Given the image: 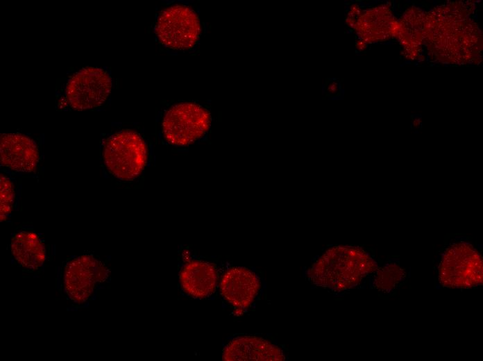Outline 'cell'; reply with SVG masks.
Here are the masks:
<instances>
[{"label": "cell", "instance_id": "cell-1", "mask_svg": "<svg viewBox=\"0 0 483 361\" xmlns=\"http://www.w3.org/2000/svg\"><path fill=\"white\" fill-rule=\"evenodd\" d=\"M377 268L376 262L362 249L337 246L327 250L313 264L308 276L318 286L341 291L357 285Z\"/></svg>", "mask_w": 483, "mask_h": 361}, {"label": "cell", "instance_id": "cell-2", "mask_svg": "<svg viewBox=\"0 0 483 361\" xmlns=\"http://www.w3.org/2000/svg\"><path fill=\"white\" fill-rule=\"evenodd\" d=\"M103 158L112 175L122 180H130L137 178L146 166V145L137 133L124 130L106 140Z\"/></svg>", "mask_w": 483, "mask_h": 361}, {"label": "cell", "instance_id": "cell-3", "mask_svg": "<svg viewBox=\"0 0 483 361\" xmlns=\"http://www.w3.org/2000/svg\"><path fill=\"white\" fill-rule=\"evenodd\" d=\"M482 259L474 247L466 242L450 246L439 268L441 283L449 287L468 288L482 283Z\"/></svg>", "mask_w": 483, "mask_h": 361}, {"label": "cell", "instance_id": "cell-4", "mask_svg": "<svg viewBox=\"0 0 483 361\" xmlns=\"http://www.w3.org/2000/svg\"><path fill=\"white\" fill-rule=\"evenodd\" d=\"M210 112L202 106L188 102L176 104L165 113L162 132L166 140L176 146L189 145L207 131Z\"/></svg>", "mask_w": 483, "mask_h": 361}, {"label": "cell", "instance_id": "cell-5", "mask_svg": "<svg viewBox=\"0 0 483 361\" xmlns=\"http://www.w3.org/2000/svg\"><path fill=\"white\" fill-rule=\"evenodd\" d=\"M155 30L164 46L174 49H187L195 44L201 28L199 19L192 9L176 5L161 12Z\"/></svg>", "mask_w": 483, "mask_h": 361}, {"label": "cell", "instance_id": "cell-6", "mask_svg": "<svg viewBox=\"0 0 483 361\" xmlns=\"http://www.w3.org/2000/svg\"><path fill=\"white\" fill-rule=\"evenodd\" d=\"M111 88V78L105 71L89 67L69 79L66 96L74 109L90 110L101 106L108 98Z\"/></svg>", "mask_w": 483, "mask_h": 361}, {"label": "cell", "instance_id": "cell-7", "mask_svg": "<svg viewBox=\"0 0 483 361\" xmlns=\"http://www.w3.org/2000/svg\"><path fill=\"white\" fill-rule=\"evenodd\" d=\"M108 269L92 255H83L68 262L65 267L64 285L69 297L83 303L92 294L95 285L104 281Z\"/></svg>", "mask_w": 483, "mask_h": 361}, {"label": "cell", "instance_id": "cell-8", "mask_svg": "<svg viewBox=\"0 0 483 361\" xmlns=\"http://www.w3.org/2000/svg\"><path fill=\"white\" fill-rule=\"evenodd\" d=\"M39 159L35 142L22 134H3L0 137V161L11 169L32 171Z\"/></svg>", "mask_w": 483, "mask_h": 361}, {"label": "cell", "instance_id": "cell-9", "mask_svg": "<svg viewBox=\"0 0 483 361\" xmlns=\"http://www.w3.org/2000/svg\"><path fill=\"white\" fill-rule=\"evenodd\" d=\"M260 287L257 276L244 267H232L223 276L221 292L223 297L238 308H246L256 297Z\"/></svg>", "mask_w": 483, "mask_h": 361}, {"label": "cell", "instance_id": "cell-10", "mask_svg": "<svg viewBox=\"0 0 483 361\" xmlns=\"http://www.w3.org/2000/svg\"><path fill=\"white\" fill-rule=\"evenodd\" d=\"M228 361H282L283 351L270 342L257 337H238L229 342L223 351Z\"/></svg>", "mask_w": 483, "mask_h": 361}, {"label": "cell", "instance_id": "cell-11", "mask_svg": "<svg viewBox=\"0 0 483 361\" xmlns=\"http://www.w3.org/2000/svg\"><path fill=\"white\" fill-rule=\"evenodd\" d=\"M179 280L183 290L188 294L195 298H205L214 292L217 274L212 264L194 260L183 265Z\"/></svg>", "mask_w": 483, "mask_h": 361}, {"label": "cell", "instance_id": "cell-12", "mask_svg": "<svg viewBox=\"0 0 483 361\" xmlns=\"http://www.w3.org/2000/svg\"><path fill=\"white\" fill-rule=\"evenodd\" d=\"M10 249L18 263L29 270H37L46 259L44 243L33 232L22 231L15 235Z\"/></svg>", "mask_w": 483, "mask_h": 361}, {"label": "cell", "instance_id": "cell-13", "mask_svg": "<svg viewBox=\"0 0 483 361\" xmlns=\"http://www.w3.org/2000/svg\"><path fill=\"white\" fill-rule=\"evenodd\" d=\"M404 270L398 265L390 263L377 271L374 285L377 289L389 292L403 279Z\"/></svg>", "mask_w": 483, "mask_h": 361}, {"label": "cell", "instance_id": "cell-14", "mask_svg": "<svg viewBox=\"0 0 483 361\" xmlns=\"http://www.w3.org/2000/svg\"><path fill=\"white\" fill-rule=\"evenodd\" d=\"M0 194L1 221H3L10 213L15 199L13 184L3 174L0 176Z\"/></svg>", "mask_w": 483, "mask_h": 361}]
</instances>
